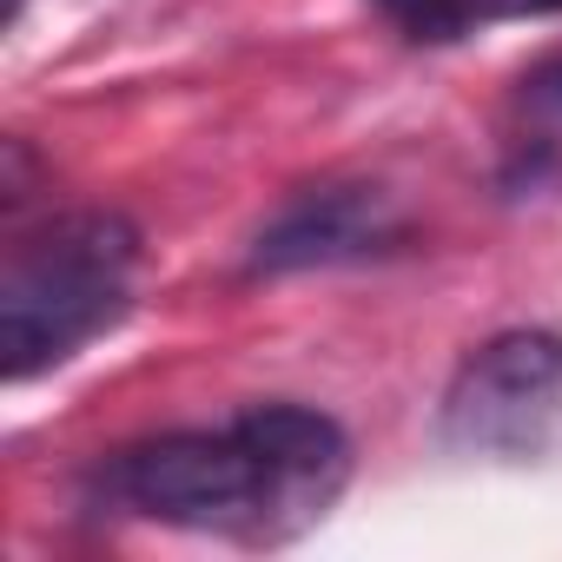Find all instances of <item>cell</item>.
Masks as SVG:
<instances>
[{
  "mask_svg": "<svg viewBox=\"0 0 562 562\" xmlns=\"http://www.w3.org/2000/svg\"><path fill=\"white\" fill-rule=\"evenodd\" d=\"M516 14H562V0H503V21Z\"/></svg>",
  "mask_w": 562,
  "mask_h": 562,
  "instance_id": "obj_6",
  "label": "cell"
},
{
  "mask_svg": "<svg viewBox=\"0 0 562 562\" xmlns=\"http://www.w3.org/2000/svg\"><path fill=\"white\" fill-rule=\"evenodd\" d=\"M443 443L463 457L536 463L562 443V338L503 331L470 351L443 391Z\"/></svg>",
  "mask_w": 562,
  "mask_h": 562,
  "instance_id": "obj_3",
  "label": "cell"
},
{
  "mask_svg": "<svg viewBox=\"0 0 562 562\" xmlns=\"http://www.w3.org/2000/svg\"><path fill=\"white\" fill-rule=\"evenodd\" d=\"M411 41H463L483 21H503V0H378Z\"/></svg>",
  "mask_w": 562,
  "mask_h": 562,
  "instance_id": "obj_5",
  "label": "cell"
},
{
  "mask_svg": "<svg viewBox=\"0 0 562 562\" xmlns=\"http://www.w3.org/2000/svg\"><path fill=\"white\" fill-rule=\"evenodd\" d=\"M536 87H542V93H549V100H555V106H562V60H555V67H549V74H542V80H536Z\"/></svg>",
  "mask_w": 562,
  "mask_h": 562,
  "instance_id": "obj_7",
  "label": "cell"
},
{
  "mask_svg": "<svg viewBox=\"0 0 562 562\" xmlns=\"http://www.w3.org/2000/svg\"><path fill=\"white\" fill-rule=\"evenodd\" d=\"M139 232L120 212H67L27 232L0 271V364L14 384L80 358L133 305Z\"/></svg>",
  "mask_w": 562,
  "mask_h": 562,
  "instance_id": "obj_2",
  "label": "cell"
},
{
  "mask_svg": "<svg viewBox=\"0 0 562 562\" xmlns=\"http://www.w3.org/2000/svg\"><path fill=\"white\" fill-rule=\"evenodd\" d=\"M397 238H404V212L391 205V192H378V186H312L258 232L251 265L258 271L358 265V258L391 251Z\"/></svg>",
  "mask_w": 562,
  "mask_h": 562,
  "instance_id": "obj_4",
  "label": "cell"
},
{
  "mask_svg": "<svg viewBox=\"0 0 562 562\" xmlns=\"http://www.w3.org/2000/svg\"><path fill=\"white\" fill-rule=\"evenodd\" d=\"M351 476V443L325 411L251 404L225 430H172L120 450L100 490L146 522L278 542L331 509Z\"/></svg>",
  "mask_w": 562,
  "mask_h": 562,
  "instance_id": "obj_1",
  "label": "cell"
}]
</instances>
